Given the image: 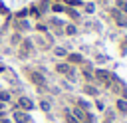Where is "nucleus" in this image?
<instances>
[{"mask_svg":"<svg viewBox=\"0 0 127 123\" xmlns=\"http://www.w3.org/2000/svg\"><path fill=\"white\" fill-rule=\"evenodd\" d=\"M115 117H117V111H115V109H107V107H105V111H103V119L115 121Z\"/></svg>","mask_w":127,"mask_h":123,"instance_id":"nucleus-26","label":"nucleus"},{"mask_svg":"<svg viewBox=\"0 0 127 123\" xmlns=\"http://www.w3.org/2000/svg\"><path fill=\"white\" fill-rule=\"evenodd\" d=\"M65 62H67L69 65H73V67H79V65L85 62V56H83L81 52H69V54L65 56Z\"/></svg>","mask_w":127,"mask_h":123,"instance_id":"nucleus-9","label":"nucleus"},{"mask_svg":"<svg viewBox=\"0 0 127 123\" xmlns=\"http://www.w3.org/2000/svg\"><path fill=\"white\" fill-rule=\"evenodd\" d=\"M81 93L87 95V97H91V99H95V97H99L101 89H99L95 83H81Z\"/></svg>","mask_w":127,"mask_h":123,"instance_id":"nucleus-10","label":"nucleus"},{"mask_svg":"<svg viewBox=\"0 0 127 123\" xmlns=\"http://www.w3.org/2000/svg\"><path fill=\"white\" fill-rule=\"evenodd\" d=\"M64 36H65V38H77V36H79V26L73 24V22H65V26H64Z\"/></svg>","mask_w":127,"mask_h":123,"instance_id":"nucleus-13","label":"nucleus"},{"mask_svg":"<svg viewBox=\"0 0 127 123\" xmlns=\"http://www.w3.org/2000/svg\"><path fill=\"white\" fill-rule=\"evenodd\" d=\"M14 32H20V34L28 36V34L32 32L30 20H28V18H16V20H14Z\"/></svg>","mask_w":127,"mask_h":123,"instance_id":"nucleus-7","label":"nucleus"},{"mask_svg":"<svg viewBox=\"0 0 127 123\" xmlns=\"http://www.w3.org/2000/svg\"><path fill=\"white\" fill-rule=\"evenodd\" d=\"M101 123H115V121H109V119H103Z\"/></svg>","mask_w":127,"mask_h":123,"instance_id":"nucleus-32","label":"nucleus"},{"mask_svg":"<svg viewBox=\"0 0 127 123\" xmlns=\"http://www.w3.org/2000/svg\"><path fill=\"white\" fill-rule=\"evenodd\" d=\"M113 6H115L121 14L127 16V0H113Z\"/></svg>","mask_w":127,"mask_h":123,"instance_id":"nucleus-23","label":"nucleus"},{"mask_svg":"<svg viewBox=\"0 0 127 123\" xmlns=\"http://www.w3.org/2000/svg\"><path fill=\"white\" fill-rule=\"evenodd\" d=\"M93 105H95V109H97V111H101V113L105 111V103L101 101V97H95V99H93Z\"/></svg>","mask_w":127,"mask_h":123,"instance_id":"nucleus-27","label":"nucleus"},{"mask_svg":"<svg viewBox=\"0 0 127 123\" xmlns=\"http://www.w3.org/2000/svg\"><path fill=\"white\" fill-rule=\"evenodd\" d=\"M64 14L69 18L67 22H73V24H77V26L81 24V12H79V8H67V6H65V12H64Z\"/></svg>","mask_w":127,"mask_h":123,"instance_id":"nucleus-12","label":"nucleus"},{"mask_svg":"<svg viewBox=\"0 0 127 123\" xmlns=\"http://www.w3.org/2000/svg\"><path fill=\"white\" fill-rule=\"evenodd\" d=\"M0 123H12V119L6 115V117H2V119H0Z\"/></svg>","mask_w":127,"mask_h":123,"instance_id":"nucleus-28","label":"nucleus"},{"mask_svg":"<svg viewBox=\"0 0 127 123\" xmlns=\"http://www.w3.org/2000/svg\"><path fill=\"white\" fill-rule=\"evenodd\" d=\"M32 42H34V46H36L38 52H50L56 46V38L50 32L48 34H36V36H32Z\"/></svg>","mask_w":127,"mask_h":123,"instance_id":"nucleus-3","label":"nucleus"},{"mask_svg":"<svg viewBox=\"0 0 127 123\" xmlns=\"http://www.w3.org/2000/svg\"><path fill=\"white\" fill-rule=\"evenodd\" d=\"M6 107H8V105H6V103H2V101H0V111H6Z\"/></svg>","mask_w":127,"mask_h":123,"instance_id":"nucleus-30","label":"nucleus"},{"mask_svg":"<svg viewBox=\"0 0 127 123\" xmlns=\"http://www.w3.org/2000/svg\"><path fill=\"white\" fill-rule=\"evenodd\" d=\"M73 105L83 109V111H91V101L85 99V97H73Z\"/></svg>","mask_w":127,"mask_h":123,"instance_id":"nucleus-14","label":"nucleus"},{"mask_svg":"<svg viewBox=\"0 0 127 123\" xmlns=\"http://www.w3.org/2000/svg\"><path fill=\"white\" fill-rule=\"evenodd\" d=\"M2 73H6V65H2V63H0V75H2Z\"/></svg>","mask_w":127,"mask_h":123,"instance_id":"nucleus-29","label":"nucleus"},{"mask_svg":"<svg viewBox=\"0 0 127 123\" xmlns=\"http://www.w3.org/2000/svg\"><path fill=\"white\" fill-rule=\"evenodd\" d=\"M14 50H16V58H18L20 62H28V60H32V58L38 54V50H36V46H34V42H32V36H24V40H22Z\"/></svg>","mask_w":127,"mask_h":123,"instance_id":"nucleus-2","label":"nucleus"},{"mask_svg":"<svg viewBox=\"0 0 127 123\" xmlns=\"http://www.w3.org/2000/svg\"><path fill=\"white\" fill-rule=\"evenodd\" d=\"M6 115H8V111H0V119H2V117H6Z\"/></svg>","mask_w":127,"mask_h":123,"instance_id":"nucleus-31","label":"nucleus"},{"mask_svg":"<svg viewBox=\"0 0 127 123\" xmlns=\"http://www.w3.org/2000/svg\"><path fill=\"white\" fill-rule=\"evenodd\" d=\"M26 77H28L30 83L36 85L38 91H50L48 77H46V73H42L38 67H34V65H26Z\"/></svg>","mask_w":127,"mask_h":123,"instance_id":"nucleus-1","label":"nucleus"},{"mask_svg":"<svg viewBox=\"0 0 127 123\" xmlns=\"http://www.w3.org/2000/svg\"><path fill=\"white\" fill-rule=\"evenodd\" d=\"M44 22L48 24V30H50V34H52L54 38H64V26H65L67 20H62L60 16L52 14V16H48Z\"/></svg>","mask_w":127,"mask_h":123,"instance_id":"nucleus-4","label":"nucleus"},{"mask_svg":"<svg viewBox=\"0 0 127 123\" xmlns=\"http://www.w3.org/2000/svg\"><path fill=\"white\" fill-rule=\"evenodd\" d=\"M113 24H115L117 28H121V30H127V16H125V14H121L119 18H115V20H113Z\"/></svg>","mask_w":127,"mask_h":123,"instance_id":"nucleus-22","label":"nucleus"},{"mask_svg":"<svg viewBox=\"0 0 127 123\" xmlns=\"http://www.w3.org/2000/svg\"><path fill=\"white\" fill-rule=\"evenodd\" d=\"M38 107H40L44 113H50V111H52V99H50V97H40Z\"/></svg>","mask_w":127,"mask_h":123,"instance_id":"nucleus-17","label":"nucleus"},{"mask_svg":"<svg viewBox=\"0 0 127 123\" xmlns=\"http://www.w3.org/2000/svg\"><path fill=\"white\" fill-rule=\"evenodd\" d=\"M115 111H117L119 115H127V99L117 97V99H115Z\"/></svg>","mask_w":127,"mask_h":123,"instance_id":"nucleus-16","label":"nucleus"},{"mask_svg":"<svg viewBox=\"0 0 127 123\" xmlns=\"http://www.w3.org/2000/svg\"><path fill=\"white\" fill-rule=\"evenodd\" d=\"M69 52H71V50H69L67 46H60V44H56V46L50 50V54H52L56 60H65V56H67Z\"/></svg>","mask_w":127,"mask_h":123,"instance_id":"nucleus-11","label":"nucleus"},{"mask_svg":"<svg viewBox=\"0 0 127 123\" xmlns=\"http://www.w3.org/2000/svg\"><path fill=\"white\" fill-rule=\"evenodd\" d=\"M22 40H24V34H20V32H12V34L8 36V46H10V48H16Z\"/></svg>","mask_w":127,"mask_h":123,"instance_id":"nucleus-15","label":"nucleus"},{"mask_svg":"<svg viewBox=\"0 0 127 123\" xmlns=\"http://www.w3.org/2000/svg\"><path fill=\"white\" fill-rule=\"evenodd\" d=\"M81 10H83L85 14H95V10H97V6H95V2H83V6H81Z\"/></svg>","mask_w":127,"mask_h":123,"instance_id":"nucleus-24","label":"nucleus"},{"mask_svg":"<svg viewBox=\"0 0 127 123\" xmlns=\"http://www.w3.org/2000/svg\"><path fill=\"white\" fill-rule=\"evenodd\" d=\"M62 115H64V121H65V123H79V121L71 115V109H69V107H64V109H62Z\"/></svg>","mask_w":127,"mask_h":123,"instance_id":"nucleus-19","label":"nucleus"},{"mask_svg":"<svg viewBox=\"0 0 127 123\" xmlns=\"http://www.w3.org/2000/svg\"><path fill=\"white\" fill-rule=\"evenodd\" d=\"M97 2H105V0H97Z\"/></svg>","mask_w":127,"mask_h":123,"instance_id":"nucleus-33","label":"nucleus"},{"mask_svg":"<svg viewBox=\"0 0 127 123\" xmlns=\"http://www.w3.org/2000/svg\"><path fill=\"white\" fill-rule=\"evenodd\" d=\"M0 101L8 105V103L12 101V91H10V89H2V87H0Z\"/></svg>","mask_w":127,"mask_h":123,"instance_id":"nucleus-21","label":"nucleus"},{"mask_svg":"<svg viewBox=\"0 0 127 123\" xmlns=\"http://www.w3.org/2000/svg\"><path fill=\"white\" fill-rule=\"evenodd\" d=\"M107 60H109V58H107V56H103V54H97V52L93 54V63H95L97 67H101V63H105Z\"/></svg>","mask_w":127,"mask_h":123,"instance_id":"nucleus-25","label":"nucleus"},{"mask_svg":"<svg viewBox=\"0 0 127 123\" xmlns=\"http://www.w3.org/2000/svg\"><path fill=\"white\" fill-rule=\"evenodd\" d=\"M113 71L111 69H107V67H97L95 65V69H93V83L97 85V87H107L109 83H111V79H113Z\"/></svg>","mask_w":127,"mask_h":123,"instance_id":"nucleus-5","label":"nucleus"},{"mask_svg":"<svg viewBox=\"0 0 127 123\" xmlns=\"http://www.w3.org/2000/svg\"><path fill=\"white\" fill-rule=\"evenodd\" d=\"M50 12L56 14V16H58V14H64V12H65V6H64L62 2H50Z\"/></svg>","mask_w":127,"mask_h":123,"instance_id":"nucleus-18","label":"nucleus"},{"mask_svg":"<svg viewBox=\"0 0 127 123\" xmlns=\"http://www.w3.org/2000/svg\"><path fill=\"white\" fill-rule=\"evenodd\" d=\"M12 123H32V117L28 111H22V109H14L12 115H10Z\"/></svg>","mask_w":127,"mask_h":123,"instance_id":"nucleus-8","label":"nucleus"},{"mask_svg":"<svg viewBox=\"0 0 127 123\" xmlns=\"http://www.w3.org/2000/svg\"><path fill=\"white\" fill-rule=\"evenodd\" d=\"M14 109H22V111H34L36 109V103L28 97V95H24V93H20L18 95V99H16V105H14Z\"/></svg>","mask_w":127,"mask_h":123,"instance_id":"nucleus-6","label":"nucleus"},{"mask_svg":"<svg viewBox=\"0 0 127 123\" xmlns=\"http://www.w3.org/2000/svg\"><path fill=\"white\" fill-rule=\"evenodd\" d=\"M32 30H36L38 34H48V32H50V30H48V24H46L44 20H42V22L38 20V22H36V24L32 26Z\"/></svg>","mask_w":127,"mask_h":123,"instance_id":"nucleus-20","label":"nucleus"}]
</instances>
